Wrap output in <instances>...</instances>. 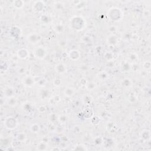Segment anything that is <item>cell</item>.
I'll return each mask as SVG.
<instances>
[{
    "mask_svg": "<svg viewBox=\"0 0 151 151\" xmlns=\"http://www.w3.org/2000/svg\"><path fill=\"white\" fill-rule=\"evenodd\" d=\"M80 57V53L78 50H71L69 53V57L72 60H77Z\"/></svg>",
    "mask_w": 151,
    "mask_h": 151,
    "instance_id": "52a82bcc",
    "label": "cell"
},
{
    "mask_svg": "<svg viewBox=\"0 0 151 151\" xmlns=\"http://www.w3.org/2000/svg\"><path fill=\"white\" fill-rule=\"evenodd\" d=\"M28 56V51L25 49H20L17 51V56L21 59H25Z\"/></svg>",
    "mask_w": 151,
    "mask_h": 151,
    "instance_id": "ba28073f",
    "label": "cell"
},
{
    "mask_svg": "<svg viewBox=\"0 0 151 151\" xmlns=\"http://www.w3.org/2000/svg\"><path fill=\"white\" fill-rule=\"evenodd\" d=\"M13 4L15 8H17V9H20V8H22L23 6L24 5V1L19 0V1H14Z\"/></svg>",
    "mask_w": 151,
    "mask_h": 151,
    "instance_id": "9a60e30c",
    "label": "cell"
},
{
    "mask_svg": "<svg viewBox=\"0 0 151 151\" xmlns=\"http://www.w3.org/2000/svg\"><path fill=\"white\" fill-rule=\"evenodd\" d=\"M110 12H112V13H114V16L111 18V20H115V21H117V20H120V18H121V11L119 9L117 8H114L113 9L110 10Z\"/></svg>",
    "mask_w": 151,
    "mask_h": 151,
    "instance_id": "8992f818",
    "label": "cell"
},
{
    "mask_svg": "<svg viewBox=\"0 0 151 151\" xmlns=\"http://www.w3.org/2000/svg\"><path fill=\"white\" fill-rule=\"evenodd\" d=\"M143 133L144 135L142 134V137L143 138H144V139H149V136H150V133H149V131H148V130H145V131L143 132Z\"/></svg>",
    "mask_w": 151,
    "mask_h": 151,
    "instance_id": "4316f807",
    "label": "cell"
},
{
    "mask_svg": "<svg viewBox=\"0 0 151 151\" xmlns=\"http://www.w3.org/2000/svg\"><path fill=\"white\" fill-rule=\"evenodd\" d=\"M129 59L132 61H135L138 59V55H136V54L135 53H131L129 56Z\"/></svg>",
    "mask_w": 151,
    "mask_h": 151,
    "instance_id": "f546056e",
    "label": "cell"
},
{
    "mask_svg": "<svg viewBox=\"0 0 151 151\" xmlns=\"http://www.w3.org/2000/svg\"><path fill=\"white\" fill-rule=\"evenodd\" d=\"M54 5V8L56 10H61L63 7V4L61 2H56Z\"/></svg>",
    "mask_w": 151,
    "mask_h": 151,
    "instance_id": "484cf974",
    "label": "cell"
},
{
    "mask_svg": "<svg viewBox=\"0 0 151 151\" xmlns=\"http://www.w3.org/2000/svg\"><path fill=\"white\" fill-rule=\"evenodd\" d=\"M5 94L6 96H7L8 97H14V95L15 94L14 89L11 87L7 88L5 91Z\"/></svg>",
    "mask_w": 151,
    "mask_h": 151,
    "instance_id": "5bb4252c",
    "label": "cell"
},
{
    "mask_svg": "<svg viewBox=\"0 0 151 151\" xmlns=\"http://www.w3.org/2000/svg\"><path fill=\"white\" fill-rule=\"evenodd\" d=\"M17 104V100H16V98H14V97H10L8 101V106L11 107L15 106Z\"/></svg>",
    "mask_w": 151,
    "mask_h": 151,
    "instance_id": "44dd1931",
    "label": "cell"
},
{
    "mask_svg": "<svg viewBox=\"0 0 151 151\" xmlns=\"http://www.w3.org/2000/svg\"><path fill=\"white\" fill-rule=\"evenodd\" d=\"M23 109L26 112L30 113L31 110H32V106L30 103H27L23 105Z\"/></svg>",
    "mask_w": 151,
    "mask_h": 151,
    "instance_id": "ac0fdd59",
    "label": "cell"
},
{
    "mask_svg": "<svg viewBox=\"0 0 151 151\" xmlns=\"http://www.w3.org/2000/svg\"><path fill=\"white\" fill-rule=\"evenodd\" d=\"M96 86V85L94 83H90L87 86V89H89V90H93V89H94V87H95Z\"/></svg>",
    "mask_w": 151,
    "mask_h": 151,
    "instance_id": "1f68e13d",
    "label": "cell"
},
{
    "mask_svg": "<svg viewBox=\"0 0 151 151\" xmlns=\"http://www.w3.org/2000/svg\"><path fill=\"white\" fill-rule=\"evenodd\" d=\"M143 67H144V68H145V69H149L151 68V63L149 62V61H146V62L145 63L144 65H143Z\"/></svg>",
    "mask_w": 151,
    "mask_h": 151,
    "instance_id": "836d02e7",
    "label": "cell"
},
{
    "mask_svg": "<svg viewBox=\"0 0 151 151\" xmlns=\"http://www.w3.org/2000/svg\"><path fill=\"white\" fill-rule=\"evenodd\" d=\"M64 30H65V28H64V26L62 24H57L54 27V30L58 34H60L63 32Z\"/></svg>",
    "mask_w": 151,
    "mask_h": 151,
    "instance_id": "d6986e66",
    "label": "cell"
},
{
    "mask_svg": "<svg viewBox=\"0 0 151 151\" xmlns=\"http://www.w3.org/2000/svg\"><path fill=\"white\" fill-rule=\"evenodd\" d=\"M55 70L59 74H63L67 71V67L63 63H59L55 67Z\"/></svg>",
    "mask_w": 151,
    "mask_h": 151,
    "instance_id": "5b68a950",
    "label": "cell"
},
{
    "mask_svg": "<svg viewBox=\"0 0 151 151\" xmlns=\"http://www.w3.org/2000/svg\"><path fill=\"white\" fill-rule=\"evenodd\" d=\"M34 54L35 57H36L38 59H44L47 55V51L43 47H38L34 49Z\"/></svg>",
    "mask_w": 151,
    "mask_h": 151,
    "instance_id": "7a4b0ae2",
    "label": "cell"
},
{
    "mask_svg": "<svg viewBox=\"0 0 151 151\" xmlns=\"http://www.w3.org/2000/svg\"><path fill=\"white\" fill-rule=\"evenodd\" d=\"M58 120L61 123H66L68 120V117L65 114H61L58 117Z\"/></svg>",
    "mask_w": 151,
    "mask_h": 151,
    "instance_id": "e0dca14e",
    "label": "cell"
},
{
    "mask_svg": "<svg viewBox=\"0 0 151 151\" xmlns=\"http://www.w3.org/2000/svg\"><path fill=\"white\" fill-rule=\"evenodd\" d=\"M17 139L18 141L20 142H24L27 140V136L23 132H21L17 134Z\"/></svg>",
    "mask_w": 151,
    "mask_h": 151,
    "instance_id": "7c38bea8",
    "label": "cell"
},
{
    "mask_svg": "<svg viewBox=\"0 0 151 151\" xmlns=\"http://www.w3.org/2000/svg\"><path fill=\"white\" fill-rule=\"evenodd\" d=\"M53 84L56 86H60L61 85V80L60 79H56L54 80Z\"/></svg>",
    "mask_w": 151,
    "mask_h": 151,
    "instance_id": "83f0119b",
    "label": "cell"
},
{
    "mask_svg": "<svg viewBox=\"0 0 151 151\" xmlns=\"http://www.w3.org/2000/svg\"><path fill=\"white\" fill-rule=\"evenodd\" d=\"M130 84H131V81H130V80L128 79H124V80H122V85L124 87L130 86Z\"/></svg>",
    "mask_w": 151,
    "mask_h": 151,
    "instance_id": "cb8c5ba5",
    "label": "cell"
},
{
    "mask_svg": "<svg viewBox=\"0 0 151 151\" xmlns=\"http://www.w3.org/2000/svg\"><path fill=\"white\" fill-rule=\"evenodd\" d=\"M38 110L40 112H44L46 110V108L44 106H41L38 108Z\"/></svg>",
    "mask_w": 151,
    "mask_h": 151,
    "instance_id": "8d00e7d4",
    "label": "cell"
},
{
    "mask_svg": "<svg viewBox=\"0 0 151 151\" xmlns=\"http://www.w3.org/2000/svg\"><path fill=\"white\" fill-rule=\"evenodd\" d=\"M75 150L85 151V150H87V149H86L85 146H81V145H79V146H77L75 148Z\"/></svg>",
    "mask_w": 151,
    "mask_h": 151,
    "instance_id": "d6a6232c",
    "label": "cell"
},
{
    "mask_svg": "<svg viewBox=\"0 0 151 151\" xmlns=\"http://www.w3.org/2000/svg\"><path fill=\"white\" fill-rule=\"evenodd\" d=\"M30 130L34 133H37L40 132V126L37 123H34L30 127Z\"/></svg>",
    "mask_w": 151,
    "mask_h": 151,
    "instance_id": "4fadbf2b",
    "label": "cell"
},
{
    "mask_svg": "<svg viewBox=\"0 0 151 151\" xmlns=\"http://www.w3.org/2000/svg\"><path fill=\"white\" fill-rule=\"evenodd\" d=\"M107 41H108V43L109 44V45L114 46V45L116 44L117 43H118V38L116 36H115V35L112 34L108 37Z\"/></svg>",
    "mask_w": 151,
    "mask_h": 151,
    "instance_id": "9c48e42d",
    "label": "cell"
},
{
    "mask_svg": "<svg viewBox=\"0 0 151 151\" xmlns=\"http://www.w3.org/2000/svg\"><path fill=\"white\" fill-rule=\"evenodd\" d=\"M50 118V120H51V122H54V121H56V120H57V119H58V118L56 116V115L54 114V113L51 114V115L50 116V118Z\"/></svg>",
    "mask_w": 151,
    "mask_h": 151,
    "instance_id": "4dcf8cb0",
    "label": "cell"
},
{
    "mask_svg": "<svg viewBox=\"0 0 151 151\" xmlns=\"http://www.w3.org/2000/svg\"><path fill=\"white\" fill-rule=\"evenodd\" d=\"M17 125H18L17 120L12 116H9L4 121V126L7 129L13 130L17 128Z\"/></svg>",
    "mask_w": 151,
    "mask_h": 151,
    "instance_id": "6da1fadb",
    "label": "cell"
},
{
    "mask_svg": "<svg viewBox=\"0 0 151 151\" xmlns=\"http://www.w3.org/2000/svg\"><path fill=\"white\" fill-rule=\"evenodd\" d=\"M59 44L61 47H65L67 44V41H65V40H61L60 41H59Z\"/></svg>",
    "mask_w": 151,
    "mask_h": 151,
    "instance_id": "d590c367",
    "label": "cell"
},
{
    "mask_svg": "<svg viewBox=\"0 0 151 151\" xmlns=\"http://www.w3.org/2000/svg\"><path fill=\"white\" fill-rule=\"evenodd\" d=\"M129 63L126 61H124L123 62V63H122V70H124V71H127L128 70H129Z\"/></svg>",
    "mask_w": 151,
    "mask_h": 151,
    "instance_id": "d4e9b609",
    "label": "cell"
},
{
    "mask_svg": "<svg viewBox=\"0 0 151 151\" xmlns=\"http://www.w3.org/2000/svg\"><path fill=\"white\" fill-rule=\"evenodd\" d=\"M49 95V91L48 90H43L40 92V96H41V99H45L48 97Z\"/></svg>",
    "mask_w": 151,
    "mask_h": 151,
    "instance_id": "7402d4cb",
    "label": "cell"
},
{
    "mask_svg": "<svg viewBox=\"0 0 151 151\" xmlns=\"http://www.w3.org/2000/svg\"><path fill=\"white\" fill-rule=\"evenodd\" d=\"M75 93V89L73 87H67L64 90V94L67 97H71Z\"/></svg>",
    "mask_w": 151,
    "mask_h": 151,
    "instance_id": "30bf717a",
    "label": "cell"
},
{
    "mask_svg": "<svg viewBox=\"0 0 151 151\" xmlns=\"http://www.w3.org/2000/svg\"><path fill=\"white\" fill-rule=\"evenodd\" d=\"M25 72H26V70L24 67H20L18 70V73L20 75H23Z\"/></svg>",
    "mask_w": 151,
    "mask_h": 151,
    "instance_id": "e575fe53",
    "label": "cell"
},
{
    "mask_svg": "<svg viewBox=\"0 0 151 151\" xmlns=\"http://www.w3.org/2000/svg\"><path fill=\"white\" fill-rule=\"evenodd\" d=\"M97 78L100 79L101 81H104L108 78V75L106 72H100L99 75H97Z\"/></svg>",
    "mask_w": 151,
    "mask_h": 151,
    "instance_id": "2e32d148",
    "label": "cell"
},
{
    "mask_svg": "<svg viewBox=\"0 0 151 151\" xmlns=\"http://www.w3.org/2000/svg\"><path fill=\"white\" fill-rule=\"evenodd\" d=\"M44 3L42 1H36L34 4V10L37 11H41L43 9Z\"/></svg>",
    "mask_w": 151,
    "mask_h": 151,
    "instance_id": "8fae6325",
    "label": "cell"
},
{
    "mask_svg": "<svg viewBox=\"0 0 151 151\" xmlns=\"http://www.w3.org/2000/svg\"><path fill=\"white\" fill-rule=\"evenodd\" d=\"M22 83L27 87H32L35 83L34 79L31 76H26L22 80Z\"/></svg>",
    "mask_w": 151,
    "mask_h": 151,
    "instance_id": "277c9868",
    "label": "cell"
},
{
    "mask_svg": "<svg viewBox=\"0 0 151 151\" xmlns=\"http://www.w3.org/2000/svg\"><path fill=\"white\" fill-rule=\"evenodd\" d=\"M47 149V145L45 142H41L37 146V150L45 151Z\"/></svg>",
    "mask_w": 151,
    "mask_h": 151,
    "instance_id": "ffe728a7",
    "label": "cell"
},
{
    "mask_svg": "<svg viewBox=\"0 0 151 151\" xmlns=\"http://www.w3.org/2000/svg\"><path fill=\"white\" fill-rule=\"evenodd\" d=\"M49 17L47 16H46V15H43V16H42L41 17V21L43 22H44V23H47V22H49Z\"/></svg>",
    "mask_w": 151,
    "mask_h": 151,
    "instance_id": "f1b7e54d",
    "label": "cell"
},
{
    "mask_svg": "<svg viewBox=\"0 0 151 151\" xmlns=\"http://www.w3.org/2000/svg\"><path fill=\"white\" fill-rule=\"evenodd\" d=\"M104 58H105L106 60L108 61H110L112 60H113V55L112 53L108 52L106 53L105 54H104Z\"/></svg>",
    "mask_w": 151,
    "mask_h": 151,
    "instance_id": "603a6c76",
    "label": "cell"
},
{
    "mask_svg": "<svg viewBox=\"0 0 151 151\" xmlns=\"http://www.w3.org/2000/svg\"><path fill=\"white\" fill-rule=\"evenodd\" d=\"M27 39L30 43L32 44H36L41 40V37L38 34L31 33L27 36Z\"/></svg>",
    "mask_w": 151,
    "mask_h": 151,
    "instance_id": "3957f363",
    "label": "cell"
}]
</instances>
